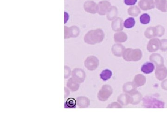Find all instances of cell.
<instances>
[{"label": "cell", "mask_w": 167, "mask_h": 125, "mask_svg": "<svg viewBox=\"0 0 167 125\" xmlns=\"http://www.w3.org/2000/svg\"><path fill=\"white\" fill-rule=\"evenodd\" d=\"M104 37V34L101 29H98L89 32L85 36L84 40L89 44L94 45L101 42Z\"/></svg>", "instance_id": "obj_1"}, {"label": "cell", "mask_w": 167, "mask_h": 125, "mask_svg": "<svg viewBox=\"0 0 167 125\" xmlns=\"http://www.w3.org/2000/svg\"><path fill=\"white\" fill-rule=\"evenodd\" d=\"M64 29L65 39L76 38L80 33L79 28L76 26H72L71 27H67L65 26Z\"/></svg>", "instance_id": "obj_2"}, {"label": "cell", "mask_w": 167, "mask_h": 125, "mask_svg": "<svg viewBox=\"0 0 167 125\" xmlns=\"http://www.w3.org/2000/svg\"><path fill=\"white\" fill-rule=\"evenodd\" d=\"M98 13L99 15H106L108 13L109 10L111 8V3L107 1H100L98 4Z\"/></svg>", "instance_id": "obj_3"}, {"label": "cell", "mask_w": 167, "mask_h": 125, "mask_svg": "<svg viewBox=\"0 0 167 125\" xmlns=\"http://www.w3.org/2000/svg\"><path fill=\"white\" fill-rule=\"evenodd\" d=\"M85 10L88 13L96 14L98 11V6L94 1H88L84 5Z\"/></svg>", "instance_id": "obj_4"}, {"label": "cell", "mask_w": 167, "mask_h": 125, "mask_svg": "<svg viewBox=\"0 0 167 125\" xmlns=\"http://www.w3.org/2000/svg\"><path fill=\"white\" fill-rule=\"evenodd\" d=\"M85 74L82 70L78 68L73 69L72 72V75L75 80L78 83H81L84 80Z\"/></svg>", "instance_id": "obj_5"}, {"label": "cell", "mask_w": 167, "mask_h": 125, "mask_svg": "<svg viewBox=\"0 0 167 125\" xmlns=\"http://www.w3.org/2000/svg\"><path fill=\"white\" fill-rule=\"evenodd\" d=\"M138 5L143 10L151 9L155 7L154 0H140Z\"/></svg>", "instance_id": "obj_6"}, {"label": "cell", "mask_w": 167, "mask_h": 125, "mask_svg": "<svg viewBox=\"0 0 167 125\" xmlns=\"http://www.w3.org/2000/svg\"><path fill=\"white\" fill-rule=\"evenodd\" d=\"M97 58L94 57H90L85 61V65L89 70H93L97 67L98 65Z\"/></svg>", "instance_id": "obj_7"}, {"label": "cell", "mask_w": 167, "mask_h": 125, "mask_svg": "<svg viewBox=\"0 0 167 125\" xmlns=\"http://www.w3.org/2000/svg\"><path fill=\"white\" fill-rule=\"evenodd\" d=\"M67 88L71 91H76L79 89V84L73 78H70L67 82Z\"/></svg>", "instance_id": "obj_8"}, {"label": "cell", "mask_w": 167, "mask_h": 125, "mask_svg": "<svg viewBox=\"0 0 167 125\" xmlns=\"http://www.w3.org/2000/svg\"><path fill=\"white\" fill-rule=\"evenodd\" d=\"M155 66L152 63H146L142 66L141 70L144 73L150 74L153 72Z\"/></svg>", "instance_id": "obj_9"}, {"label": "cell", "mask_w": 167, "mask_h": 125, "mask_svg": "<svg viewBox=\"0 0 167 125\" xmlns=\"http://www.w3.org/2000/svg\"><path fill=\"white\" fill-rule=\"evenodd\" d=\"M111 76H112V72L111 70L108 69H106L103 70L100 74V78L104 81L109 80V79L111 78Z\"/></svg>", "instance_id": "obj_10"}, {"label": "cell", "mask_w": 167, "mask_h": 125, "mask_svg": "<svg viewBox=\"0 0 167 125\" xmlns=\"http://www.w3.org/2000/svg\"><path fill=\"white\" fill-rule=\"evenodd\" d=\"M76 101L73 98H70L67 100L64 105L65 108H75L76 105Z\"/></svg>", "instance_id": "obj_11"}, {"label": "cell", "mask_w": 167, "mask_h": 125, "mask_svg": "<svg viewBox=\"0 0 167 125\" xmlns=\"http://www.w3.org/2000/svg\"><path fill=\"white\" fill-rule=\"evenodd\" d=\"M166 0H155V5L156 7L158 9L160 10L163 12H166Z\"/></svg>", "instance_id": "obj_12"}, {"label": "cell", "mask_w": 167, "mask_h": 125, "mask_svg": "<svg viewBox=\"0 0 167 125\" xmlns=\"http://www.w3.org/2000/svg\"><path fill=\"white\" fill-rule=\"evenodd\" d=\"M76 103L78 106L80 108H83L87 106L88 101L87 98L80 97L77 99Z\"/></svg>", "instance_id": "obj_13"}, {"label": "cell", "mask_w": 167, "mask_h": 125, "mask_svg": "<svg viewBox=\"0 0 167 125\" xmlns=\"http://www.w3.org/2000/svg\"><path fill=\"white\" fill-rule=\"evenodd\" d=\"M135 25V19L132 17L129 18L125 20L124 23V27L127 28H131L133 27Z\"/></svg>", "instance_id": "obj_14"}, {"label": "cell", "mask_w": 167, "mask_h": 125, "mask_svg": "<svg viewBox=\"0 0 167 125\" xmlns=\"http://www.w3.org/2000/svg\"><path fill=\"white\" fill-rule=\"evenodd\" d=\"M128 13L129 15L137 16L140 13V10L137 6H132L129 9Z\"/></svg>", "instance_id": "obj_15"}, {"label": "cell", "mask_w": 167, "mask_h": 125, "mask_svg": "<svg viewBox=\"0 0 167 125\" xmlns=\"http://www.w3.org/2000/svg\"><path fill=\"white\" fill-rule=\"evenodd\" d=\"M150 20V15L147 14H143L140 16V21L142 24H147L149 23Z\"/></svg>", "instance_id": "obj_16"}, {"label": "cell", "mask_w": 167, "mask_h": 125, "mask_svg": "<svg viewBox=\"0 0 167 125\" xmlns=\"http://www.w3.org/2000/svg\"><path fill=\"white\" fill-rule=\"evenodd\" d=\"M71 75V71L70 67L67 66H65V78H68Z\"/></svg>", "instance_id": "obj_17"}, {"label": "cell", "mask_w": 167, "mask_h": 125, "mask_svg": "<svg viewBox=\"0 0 167 125\" xmlns=\"http://www.w3.org/2000/svg\"><path fill=\"white\" fill-rule=\"evenodd\" d=\"M123 33H121V34H116V41H124L123 40H125V35L124 34H123Z\"/></svg>", "instance_id": "obj_18"}, {"label": "cell", "mask_w": 167, "mask_h": 125, "mask_svg": "<svg viewBox=\"0 0 167 125\" xmlns=\"http://www.w3.org/2000/svg\"><path fill=\"white\" fill-rule=\"evenodd\" d=\"M137 0H124L125 4L127 5H134L136 4Z\"/></svg>", "instance_id": "obj_19"}, {"label": "cell", "mask_w": 167, "mask_h": 125, "mask_svg": "<svg viewBox=\"0 0 167 125\" xmlns=\"http://www.w3.org/2000/svg\"><path fill=\"white\" fill-rule=\"evenodd\" d=\"M65 98H67L68 97L69 94H70V90L68 88H65Z\"/></svg>", "instance_id": "obj_20"}]
</instances>
